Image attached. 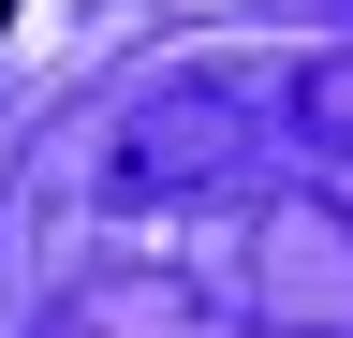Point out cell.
<instances>
[{
  "label": "cell",
  "instance_id": "1",
  "mask_svg": "<svg viewBox=\"0 0 353 338\" xmlns=\"http://www.w3.org/2000/svg\"><path fill=\"white\" fill-rule=\"evenodd\" d=\"M0 30H15V0H0Z\"/></svg>",
  "mask_w": 353,
  "mask_h": 338
}]
</instances>
